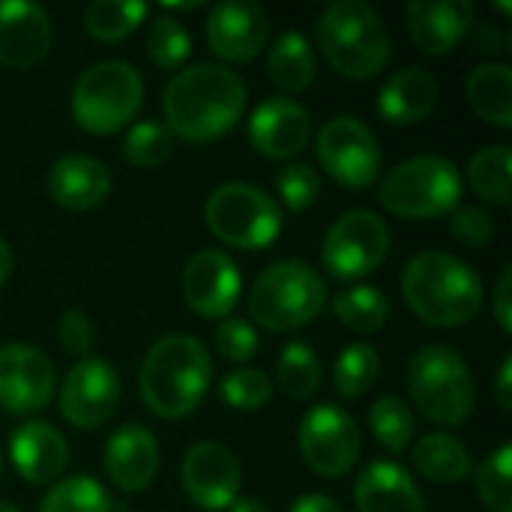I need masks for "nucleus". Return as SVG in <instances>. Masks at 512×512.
I'll use <instances>...</instances> for the list:
<instances>
[{
    "label": "nucleus",
    "mask_w": 512,
    "mask_h": 512,
    "mask_svg": "<svg viewBox=\"0 0 512 512\" xmlns=\"http://www.w3.org/2000/svg\"><path fill=\"white\" fill-rule=\"evenodd\" d=\"M381 375V357L369 342H354L348 348H342L339 360H336V393L345 399H360L363 393H369L375 387Z\"/></svg>",
    "instance_id": "obj_33"
},
{
    "label": "nucleus",
    "mask_w": 512,
    "mask_h": 512,
    "mask_svg": "<svg viewBox=\"0 0 512 512\" xmlns=\"http://www.w3.org/2000/svg\"><path fill=\"white\" fill-rule=\"evenodd\" d=\"M512 150L507 144H495V147H483L471 165H468V183L471 189L498 207H510L512 201Z\"/></svg>",
    "instance_id": "obj_29"
},
{
    "label": "nucleus",
    "mask_w": 512,
    "mask_h": 512,
    "mask_svg": "<svg viewBox=\"0 0 512 512\" xmlns=\"http://www.w3.org/2000/svg\"><path fill=\"white\" fill-rule=\"evenodd\" d=\"M354 501L360 512H426L423 495L414 477L396 462H372L357 486Z\"/></svg>",
    "instance_id": "obj_25"
},
{
    "label": "nucleus",
    "mask_w": 512,
    "mask_h": 512,
    "mask_svg": "<svg viewBox=\"0 0 512 512\" xmlns=\"http://www.w3.org/2000/svg\"><path fill=\"white\" fill-rule=\"evenodd\" d=\"M390 252V228L387 222L372 213V210H348L342 213L321 246V261L324 270L333 279H363L369 273H375L384 258Z\"/></svg>",
    "instance_id": "obj_10"
},
{
    "label": "nucleus",
    "mask_w": 512,
    "mask_h": 512,
    "mask_svg": "<svg viewBox=\"0 0 512 512\" xmlns=\"http://www.w3.org/2000/svg\"><path fill=\"white\" fill-rule=\"evenodd\" d=\"M228 512H270V510H267V504H264L261 498H237V501L228 507Z\"/></svg>",
    "instance_id": "obj_48"
},
{
    "label": "nucleus",
    "mask_w": 512,
    "mask_h": 512,
    "mask_svg": "<svg viewBox=\"0 0 512 512\" xmlns=\"http://www.w3.org/2000/svg\"><path fill=\"white\" fill-rule=\"evenodd\" d=\"M204 36L216 57L228 63H249L267 45L270 18L255 0H225L207 15Z\"/></svg>",
    "instance_id": "obj_16"
},
{
    "label": "nucleus",
    "mask_w": 512,
    "mask_h": 512,
    "mask_svg": "<svg viewBox=\"0 0 512 512\" xmlns=\"http://www.w3.org/2000/svg\"><path fill=\"white\" fill-rule=\"evenodd\" d=\"M315 66H318L315 63V51L306 42V36L297 33V30L282 33L273 42L270 54H267V75L285 93L306 90L312 84V78H315Z\"/></svg>",
    "instance_id": "obj_28"
},
{
    "label": "nucleus",
    "mask_w": 512,
    "mask_h": 512,
    "mask_svg": "<svg viewBox=\"0 0 512 512\" xmlns=\"http://www.w3.org/2000/svg\"><path fill=\"white\" fill-rule=\"evenodd\" d=\"M246 135L252 147L267 159H291L309 144L312 117L300 102L288 96H273L252 111Z\"/></svg>",
    "instance_id": "obj_18"
},
{
    "label": "nucleus",
    "mask_w": 512,
    "mask_h": 512,
    "mask_svg": "<svg viewBox=\"0 0 512 512\" xmlns=\"http://www.w3.org/2000/svg\"><path fill=\"white\" fill-rule=\"evenodd\" d=\"M495 399H498L501 411L512 408V357H504V363H501V372L495 381Z\"/></svg>",
    "instance_id": "obj_46"
},
{
    "label": "nucleus",
    "mask_w": 512,
    "mask_h": 512,
    "mask_svg": "<svg viewBox=\"0 0 512 512\" xmlns=\"http://www.w3.org/2000/svg\"><path fill=\"white\" fill-rule=\"evenodd\" d=\"M141 399L162 420L195 414L213 384V363L201 339L168 333L150 345L141 363Z\"/></svg>",
    "instance_id": "obj_2"
},
{
    "label": "nucleus",
    "mask_w": 512,
    "mask_h": 512,
    "mask_svg": "<svg viewBox=\"0 0 512 512\" xmlns=\"http://www.w3.org/2000/svg\"><path fill=\"white\" fill-rule=\"evenodd\" d=\"M327 285L306 261H279L249 288V315L264 330L288 333L306 327L324 312Z\"/></svg>",
    "instance_id": "obj_6"
},
{
    "label": "nucleus",
    "mask_w": 512,
    "mask_h": 512,
    "mask_svg": "<svg viewBox=\"0 0 512 512\" xmlns=\"http://www.w3.org/2000/svg\"><path fill=\"white\" fill-rule=\"evenodd\" d=\"M512 270L507 267L498 279V288H495V321L504 333H512Z\"/></svg>",
    "instance_id": "obj_44"
},
{
    "label": "nucleus",
    "mask_w": 512,
    "mask_h": 512,
    "mask_svg": "<svg viewBox=\"0 0 512 512\" xmlns=\"http://www.w3.org/2000/svg\"><path fill=\"white\" fill-rule=\"evenodd\" d=\"M336 321L354 333H375L390 318V300L375 285H351L342 288L333 300Z\"/></svg>",
    "instance_id": "obj_30"
},
{
    "label": "nucleus",
    "mask_w": 512,
    "mask_h": 512,
    "mask_svg": "<svg viewBox=\"0 0 512 512\" xmlns=\"http://www.w3.org/2000/svg\"><path fill=\"white\" fill-rule=\"evenodd\" d=\"M102 465L108 480L123 492H141L159 471V444L141 423H126L105 441Z\"/></svg>",
    "instance_id": "obj_20"
},
{
    "label": "nucleus",
    "mask_w": 512,
    "mask_h": 512,
    "mask_svg": "<svg viewBox=\"0 0 512 512\" xmlns=\"http://www.w3.org/2000/svg\"><path fill=\"white\" fill-rule=\"evenodd\" d=\"M402 294L414 315L432 327H462L483 306L480 276L447 252H420L402 273Z\"/></svg>",
    "instance_id": "obj_3"
},
{
    "label": "nucleus",
    "mask_w": 512,
    "mask_h": 512,
    "mask_svg": "<svg viewBox=\"0 0 512 512\" xmlns=\"http://www.w3.org/2000/svg\"><path fill=\"white\" fill-rule=\"evenodd\" d=\"M0 471H3V456H0Z\"/></svg>",
    "instance_id": "obj_51"
},
{
    "label": "nucleus",
    "mask_w": 512,
    "mask_h": 512,
    "mask_svg": "<svg viewBox=\"0 0 512 512\" xmlns=\"http://www.w3.org/2000/svg\"><path fill=\"white\" fill-rule=\"evenodd\" d=\"M144 102V78L132 63L102 60L72 87V117L90 135L123 129Z\"/></svg>",
    "instance_id": "obj_8"
},
{
    "label": "nucleus",
    "mask_w": 512,
    "mask_h": 512,
    "mask_svg": "<svg viewBox=\"0 0 512 512\" xmlns=\"http://www.w3.org/2000/svg\"><path fill=\"white\" fill-rule=\"evenodd\" d=\"M276 384L291 399H309L321 387V363L306 342H288L279 354Z\"/></svg>",
    "instance_id": "obj_34"
},
{
    "label": "nucleus",
    "mask_w": 512,
    "mask_h": 512,
    "mask_svg": "<svg viewBox=\"0 0 512 512\" xmlns=\"http://www.w3.org/2000/svg\"><path fill=\"white\" fill-rule=\"evenodd\" d=\"M369 426L384 450L402 453L414 438V411L399 396H381L369 408Z\"/></svg>",
    "instance_id": "obj_35"
},
{
    "label": "nucleus",
    "mask_w": 512,
    "mask_h": 512,
    "mask_svg": "<svg viewBox=\"0 0 512 512\" xmlns=\"http://www.w3.org/2000/svg\"><path fill=\"white\" fill-rule=\"evenodd\" d=\"M39 512H111V495L90 474H78L54 483L42 498Z\"/></svg>",
    "instance_id": "obj_32"
},
{
    "label": "nucleus",
    "mask_w": 512,
    "mask_h": 512,
    "mask_svg": "<svg viewBox=\"0 0 512 512\" xmlns=\"http://www.w3.org/2000/svg\"><path fill=\"white\" fill-rule=\"evenodd\" d=\"M147 54L159 69H177L192 54V36L171 15H156L147 30Z\"/></svg>",
    "instance_id": "obj_37"
},
{
    "label": "nucleus",
    "mask_w": 512,
    "mask_h": 512,
    "mask_svg": "<svg viewBox=\"0 0 512 512\" xmlns=\"http://www.w3.org/2000/svg\"><path fill=\"white\" fill-rule=\"evenodd\" d=\"M9 459L27 483L45 486L66 471L69 444L51 423L30 420L15 429L9 441Z\"/></svg>",
    "instance_id": "obj_22"
},
{
    "label": "nucleus",
    "mask_w": 512,
    "mask_h": 512,
    "mask_svg": "<svg viewBox=\"0 0 512 512\" xmlns=\"http://www.w3.org/2000/svg\"><path fill=\"white\" fill-rule=\"evenodd\" d=\"M270 396H273V381L267 378V372L255 366L234 369L219 384V399L234 411H261L270 402Z\"/></svg>",
    "instance_id": "obj_38"
},
{
    "label": "nucleus",
    "mask_w": 512,
    "mask_h": 512,
    "mask_svg": "<svg viewBox=\"0 0 512 512\" xmlns=\"http://www.w3.org/2000/svg\"><path fill=\"white\" fill-rule=\"evenodd\" d=\"M147 15L141 0H93L84 9V27L99 42H120L126 39Z\"/></svg>",
    "instance_id": "obj_31"
},
{
    "label": "nucleus",
    "mask_w": 512,
    "mask_h": 512,
    "mask_svg": "<svg viewBox=\"0 0 512 512\" xmlns=\"http://www.w3.org/2000/svg\"><path fill=\"white\" fill-rule=\"evenodd\" d=\"M183 489L198 510L222 512L240 498V462L225 444H195L183 456Z\"/></svg>",
    "instance_id": "obj_15"
},
{
    "label": "nucleus",
    "mask_w": 512,
    "mask_h": 512,
    "mask_svg": "<svg viewBox=\"0 0 512 512\" xmlns=\"http://www.w3.org/2000/svg\"><path fill=\"white\" fill-rule=\"evenodd\" d=\"M408 393L420 414L438 426H462L477 405L474 375L450 345H426L411 357Z\"/></svg>",
    "instance_id": "obj_5"
},
{
    "label": "nucleus",
    "mask_w": 512,
    "mask_h": 512,
    "mask_svg": "<svg viewBox=\"0 0 512 512\" xmlns=\"http://www.w3.org/2000/svg\"><path fill=\"white\" fill-rule=\"evenodd\" d=\"M450 231H453V237H456L462 246L483 249V246L492 243V237H495V222H492V216H489L483 207L465 204V207H456V210H453Z\"/></svg>",
    "instance_id": "obj_42"
},
{
    "label": "nucleus",
    "mask_w": 512,
    "mask_h": 512,
    "mask_svg": "<svg viewBox=\"0 0 512 512\" xmlns=\"http://www.w3.org/2000/svg\"><path fill=\"white\" fill-rule=\"evenodd\" d=\"M324 60L345 78H375L393 54V39L384 18L363 0L330 3L315 24Z\"/></svg>",
    "instance_id": "obj_4"
},
{
    "label": "nucleus",
    "mask_w": 512,
    "mask_h": 512,
    "mask_svg": "<svg viewBox=\"0 0 512 512\" xmlns=\"http://www.w3.org/2000/svg\"><path fill=\"white\" fill-rule=\"evenodd\" d=\"M174 147V135L159 120H141L135 123L123 138V156L135 168H159Z\"/></svg>",
    "instance_id": "obj_36"
},
{
    "label": "nucleus",
    "mask_w": 512,
    "mask_h": 512,
    "mask_svg": "<svg viewBox=\"0 0 512 512\" xmlns=\"http://www.w3.org/2000/svg\"><path fill=\"white\" fill-rule=\"evenodd\" d=\"M378 198L393 216L438 219L462 207V174L444 156H414L381 180Z\"/></svg>",
    "instance_id": "obj_7"
},
{
    "label": "nucleus",
    "mask_w": 512,
    "mask_h": 512,
    "mask_svg": "<svg viewBox=\"0 0 512 512\" xmlns=\"http://www.w3.org/2000/svg\"><path fill=\"white\" fill-rule=\"evenodd\" d=\"M512 447H498L480 468H477V495L492 512H512Z\"/></svg>",
    "instance_id": "obj_39"
},
{
    "label": "nucleus",
    "mask_w": 512,
    "mask_h": 512,
    "mask_svg": "<svg viewBox=\"0 0 512 512\" xmlns=\"http://www.w3.org/2000/svg\"><path fill=\"white\" fill-rule=\"evenodd\" d=\"M111 192V171L84 153L57 159L48 171V195L66 210H93Z\"/></svg>",
    "instance_id": "obj_23"
},
{
    "label": "nucleus",
    "mask_w": 512,
    "mask_h": 512,
    "mask_svg": "<svg viewBox=\"0 0 512 512\" xmlns=\"http://www.w3.org/2000/svg\"><path fill=\"white\" fill-rule=\"evenodd\" d=\"M120 405V378L102 357L78 360L60 387V414L75 429H99Z\"/></svg>",
    "instance_id": "obj_13"
},
{
    "label": "nucleus",
    "mask_w": 512,
    "mask_h": 512,
    "mask_svg": "<svg viewBox=\"0 0 512 512\" xmlns=\"http://www.w3.org/2000/svg\"><path fill=\"white\" fill-rule=\"evenodd\" d=\"M51 18L39 3L0 0V63L9 69H30L45 60L51 48Z\"/></svg>",
    "instance_id": "obj_19"
},
{
    "label": "nucleus",
    "mask_w": 512,
    "mask_h": 512,
    "mask_svg": "<svg viewBox=\"0 0 512 512\" xmlns=\"http://www.w3.org/2000/svg\"><path fill=\"white\" fill-rule=\"evenodd\" d=\"M57 375L51 360L33 345L0 348V408L15 417L39 414L51 405Z\"/></svg>",
    "instance_id": "obj_14"
},
{
    "label": "nucleus",
    "mask_w": 512,
    "mask_h": 512,
    "mask_svg": "<svg viewBox=\"0 0 512 512\" xmlns=\"http://www.w3.org/2000/svg\"><path fill=\"white\" fill-rule=\"evenodd\" d=\"M507 51V36H498L492 27H480L474 39V51Z\"/></svg>",
    "instance_id": "obj_47"
},
{
    "label": "nucleus",
    "mask_w": 512,
    "mask_h": 512,
    "mask_svg": "<svg viewBox=\"0 0 512 512\" xmlns=\"http://www.w3.org/2000/svg\"><path fill=\"white\" fill-rule=\"evenodd\" d=\"M474 24L471 0H411L408 36L423 54L453 51Z\"/></svg>",
    "instance_id": "obj_21"
},
{
    "label": "nucleus",
    "mask_w": 512,
    "mask_h": 512,
    "mask_svg": "<svg viewBox=\"0 0 512 512\" xmlns=\"http://www.w3.org/2000/svg\"><path fill=\"white\" fill-rule=\"evenodd\" d=\"M276 192L291 213H303L315 204V198L321 192L318 171L306 162H291L276 174Z\"/></svg>",
    "instance_id": "obj_40"
},
{
    "label": "nucleus",
    "mask_w": 512,
    "mask_h": 512,
    "mask_svg": "<svg viewBox=\"0 0 512 512\" xmlns=\"http://www.w3.org/2000/svg\"><path fill=\"white\" fill-rule=\"evenodd\" d=\"M240 270L234 258L219 249H201L183 267V297L201 318H228L240 300Z\"/></svg>",
    "instance_id": "obj_17"
},
{
    "label": "nucleus",
    "mask_w": 512,
    "mask_h": 512,
    "mask_svg": "<svg viewBox=\"0 0 512 512\" xmlns=\"http://www.w3.org/2000/svg\"><path fill=\"white\" fill-rule=\"evenodd\" d=\"M171 135L207 144L234 129L246 111V84L222 63H195L177 72L162 96Z\"/></svg>",
    "instance_id": "obj_1"
},
{
    "label": "nucleus",
    "mask_w": 512,
    "mask_h": 512,
    "mask_svg": "<svg viewBox=\"0 0 512 512\" xmlns=\"http://www.w3.org/2000/svg\"><path fill=\"white\" fill-rule=\"evenodd\" d=\"M0 512H21L18 507H12V504H6V501H0Z\"/></svg>",
    "instance_id": "obj_50"
},
{
    "label": "nucleus",
    "mask_w": 512,
    "mask_h": 512,
    "mask_svg": "<svg viewBox=\"0 0 512 512\" xmlns=\"http://www.w3.org/2000/svg\"><path fill=\"white\" fill-rule=\"evenodd\" d=\"M207 228L228 246L258 252L276 243L282 231V210L276 198L252 183H222L210 192L204 207Z\"/></svg>",
    "instance_id": "obj_9"
},
{
    "label": "nucleus",
    "mask_w": 512,
    "mask_h": 512,
    "mask_svg": "<svg viewBox=\"0 0 512 512\" xmlns=\"http://www.w3.org/2000/svg\"><path fill=\"white\" fill-rule=\"evenodd\" d=\"M471 108L498 129H512V69L507 63H483L468 75Z\"/></svg>",
    "instance_id": "obj_26"
},
{
    "label": "nucleus",
    "mask_w": 512,
    "mask_h": 512,
    "mask_svg": "<svg viewBox=\"0 0 512 512\" xmlns=\"http://www.w3.org/2000/svg\"><path fill=\"white\" fill-rule=\"evenodd\" d=\"M57 333H60V342H63L66 354H72L78 360L90 357V348H93V324H90V318L81 309H66L63 318H60Z\"/></svg>",
    "instance_id": "obj_43"
},
{
    "label": "nucleus",
    "mask_w": 512,
    "mask_h": 512,
    "mask_svg": "<svg viewBox=\"0 0 512 512\" xmlns=\"http://www.w3.org/2000/svg\"><path fill=\"white\" fill-rule=\"evenodd\" d=\"M441 87L435 75L423 66H405L387 78L378 93V111L387 123L414 126L423 123L438 105Z\"/></svg>",
    "instance_id": "obj_24"
},
{
    "label": "nucleus",
    "mask_w": 512,
    "mask_h": 512,
    "mask_svg": "<svg viewBox=\"0 0 512 512\" xmlns=\"http://www.w3.org/2000/svg\"><path fill=\"white\" fill-rule=\"evenodd\" d=\"M414 465L426 480L444 483V486H456V483L468 480V474L474 468L468 447L447 432L423 435L414 447Z\"/></svg>",
    "instance_id": "obj_27"
},
{
    "label": "nucleus",
    "mask_w": 512,
    "mask_h": 512,
    "mask_svg": "<svg viewBox=\"0 0 512 512\" xmlns=\"http://www.w3.org/2000/svg\"><path fill=\"white\" fill-rule=\"evenodd\" d=\"M300 453L318 477H345L360 459V429L339 405H315L300 420Z\"/></svg>",
    "instance_id": "obj_11"
},
{
    "label": "nucleus",
    "mask_w": 512,
    "mask_h": 512,
    "mask_svg": "<svg viewBox=\"0 0 512 512\" xmlns=\"http://www.w3.org/2000/svg\"><path fill=\"white\" fill-rule=\"evenodd\" d=\"M12 273V249L6 246V240H0V285L9 279Z\"/></svg>",
    "instance_id": "obj_49"
},
{
    "label": "nucleus",
    "mask_w": 512,
    "mask_h": 512,
    "mask_svg": "<svg viewBox=\"0 0 512 512\" xmlns=\"http://www.w3.org/2000/svg\"><path fill=\"white\" fill-rule=\"evenodd\" d=\"M216 351L228 363H246L258 351V333L243 318H225L216 330Z\"/></svg>",
    "instance_id": "obj_41"
},
{
    "label": "nucleus",
    "mask_w": 512,
    "mask_h": 512,
    "mask_svg": "<svg viewBox=\"0 0 512 512\" xmlns=\"http://www.w3.org/2000/svg\"><path fill=\"white\" fill-rule=\"evenodd\" d=\"M315 153L321 168L348 189L369 186L381 171V147L375 132L357 117H333L321 126Z\"/></svg>",
    "instance_id": "obj_12"
},
{
    "label": "nucleus",
    "mask_w": 512,
    "mask_h": 512,
    "mask_svg": "<svg viewBox=\"0 0 512 512\" xmlns=\"http://www.w3.org/2000/svg\"><path fill=\"white\" fill-rule=\"evenodd\" d=\"M288 512H345L342 504L330 495H303L291 504Z\"/></svg>",
    "instance_id": "obj_45"
}]
</instances>
